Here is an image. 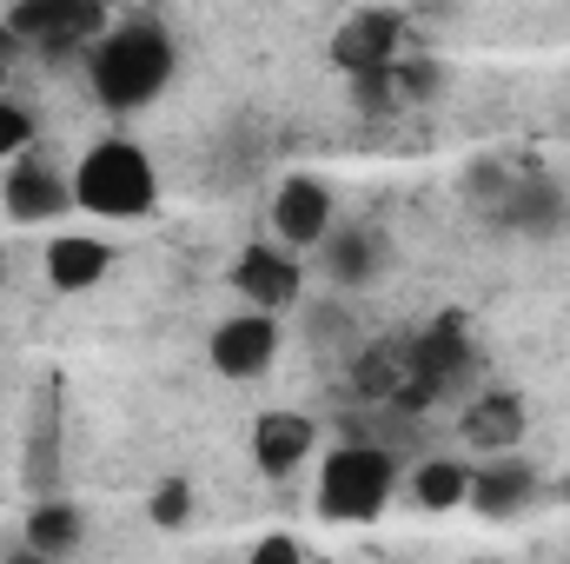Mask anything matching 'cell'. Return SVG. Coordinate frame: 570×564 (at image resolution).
Wrapping results in <instances>:
<instances>
[{
    "instance_id": "8992f818",
    "label": "cell",
    "mask_w": 570,
    "mask_h": 564,
    "mask_svg": "<svg viewBox=\"0 0 570 564\" xmlns=\"http://www.w3.org/2000/svg\"><path fill=\"white\" fill-rule=\"evenodd\" d=\"M332 226H338V193H332L325 173H285L279 186L266 193V233H273L279 246H292V253L312 260V246H318Z\"/></svg>"
},
{
    "instance_id": "e0dca14e",
    "label": "cell",
    "mask_w": 570,
    "mask_h": 564,
    "mask_svg": "<svg viewBox=\"0 0 570 564\" xmlns=\"http://www.w3.org/2000/svg\"><path fill=\"white\" fill-rule=\"evenodd\" d=\"M471 458H444V451H431V458H419L405 478H399V492L419 505V512H471Z\"/></svg>"
},
{
    "instance_id": "5bb4252c",
    "label": "cell",
    "mask_w": 570,
    "mask_h": 564,
    "mask_svg": "<svg viewBox=\"0 0 570 564\" xmlns=\"http://www.w3.org/2000/svg\"><path fill=\"white\" fill-rule=\"evenodd\" d=\"M40 273H47L53 292L80 299V292L107 285V273H114V246H107L100 233H53V240L40 246Z\"/></svg>"
},
{
    "instance_id": "30bf717a",
    "label": "cell",
    "mask_w": 570,
    "mask_h": 564,
    "mask_svg": "<svg viewBox=\"0 0 570 564\" xmlns=\"http://www.w3.org/2000/svg\"><path fill=\"white\" fill-rule=\"evenodd\" d=\"M352 386H358L372 406H399V412L431 406L425 372H419V346H412V339H372V346L352 359Z\"/></svg>"
},
{
    "instance_id": "7a4b0ae2",
    "label": "cell",
    "mask_w": 570,
    "mask_h": 564,
    "mask_svg": "<svg viewBox=\"0 0 570 564\" xmlns=\"http://www.w3.org/2000/svg\"><path fill=\"white\" fill-rule=\"evenodd\" d=\"M399 451L392 445H372V438H345L318 458V478H312V505L325 525H379L399 498Z\"/></svg>"
},
{
    "instance_id": "ffe728a7",
    "label": "cell",
    "mask_w": 570,
    "mask_h": 564,
    "mask_svg": "<svg viewBox=\"0 0 570 564\" xmlns=\"http://www.w3.org/2000/svg\"><path fill=\"white\" fill-rule=\"evenodd\" d=\"M33 134H40V127H33V114H27L20 100H7V94H0V173L33 146Z\"/></svg>"
},
{
    "instance_id": "8fae6325",
    "label": "cell",
    "mask_w": 570,
    "mask_h": 564,
    "mask_svg": "<svg viewBox=\"0 0 570 564\" xmlns=\"http://www.w3.org/2000/svg\"><path fill=\"white\" fill-rule=\"evenodd\" d=\"M246 451H253L259 478L285 485V478H298V471L318 458V419H312V412H292V406H273V412H259V419H253Z\"/></svg>"
},
{
    "instance_id": "d6986e66",
    "label": "cell",
    "mask_w": 570,
    "mask_h": 564,
    "mask_svg": "<svg viewBox=\"0 0 570 564\" xmlns=\"http://www.w3.org/2000/svg\"><path fill=\"white\" fill-rule=\"evenodd\" d=\"M146 525L153 532H186L193 525V485L186 478H159L146 492Z\"/></svg>"
},
{
    "instance_id": "3957f363",
    "label": "cell",
    "mask_w": 570,
    "mask_h": 564,
    "mask_svg": "<svg viewBox=\"0 0 570 564\" xmlns=\"http://www.w3.org/2000/svg\"><path fill=\"white\" fill-rule=\"evenodd\" d=\"M67 179H73V213H94V220H146V213H159V166L127 134H100L73 159Z\"/></svg>"
},
{
    "instance_id": "4fadbf2b",
    "label": "cell",
    "mask_w": 570,
    "mask_h": 564,
    "mask_svg": "<svg viewBox=\"0 0 570 564\" xmlns=\"http://www.w3.org/2000/svg\"><path fill=\"white\" fill-rule=\"evenodd\" d=\"M538 492H544V471L524 465L518 451H491V458L471 471V512H478V518H518V512L538 505Z\"/></svg>"
},
{
    "instance_id": "52a82bcc",
    "label": "cell",
    "mask_w": 570,
    "mask_h": 564,
    "mask_svg": "<svg viewBox=\"0 0 570 564\" xmlns=\"http://www.w3.org/2000/svg\"><path fill=\"white\" fill-rule=\"evenodd\" d=\"M7 27L20 33L27 54H40V60H67V54H87V47L100 40L107 13H100L94 0H20V7L7 13Z\"/></svg>"
},
{
    "instance_id": "44dd1931",
    "label": "cell",
    "mask_w": 570,
    "mask_h": 564,
    "mask_svg": "<svg viewBox=\"0 0 570 564\" xmlns=\"http://www.w3.org/2000/svg\"><path fill=\"white\" fill-rule=\"evenodd\" d=\"M246 558H253V564H298V558H305V545H298L292 532H273V538H259Z\"/></svg>"
},
{
    "instance_id": "7c38bea8",
    "label": "cell",
    "mask_w": 570,
    "mask_h": 564,
    "mask_svg": "<svg viewBox=\"0 0 570 564\" xmlns=\"http://www.w3.org/2000/svg\"><path fill=\"white\" fill-rule=\"evenodd\" d=\"M385 260H392V246L372 226H332L312 246V266H318V280L332 285V292H365V285L385 273Z\"/></svg>"
},
{
    "instance_id": "ba28073f",
    "label": "cell",
    "mask_w": 570,
    "mask_h": 564,
    "mask_svg": "<svg viewBox=\"0 0 570 564\" xmlns=\"http://www.w3.org/2000/svg\"><path fill=\"white\" fill-rule=\"evenodd\" d=\"M332 67L345 74V80H365V74H385V67H399V54H405V13L399 7H352L345 20H338V33H332Z\"/></svg>"
},
{
    "instance_id": "9a60e30c",
    "label": "cell",
    "mask_w": 570,
    "mask_h": 564,
    "mask_svg": "<svg viewBox=\"0 0 570 564\" xmlns=\"http://www.w3.org/2000/svg\"><path fill=\"white\" fill-rule=\"evenodd\" d=\"M524 431H531V406H524L518 392H478V399L458 412V438H464V451H478V458L518 451Z\"/></svg>"
},
{
    "instance_id": "2e32d148",
    "label": "cell",
    "mask_w": 570,
    "mask_h": 564,
    "mask_svg": "<svg viewBox=\"0 0 570 564\" xmlns=\"http://www.w3.org/2000/svg\"><path fill=\"white\" fill-rule=\"evenodd\" d=\"M87 505L80 498H40V505H27V518H20V545L33 552V558H73L80 545H87Z\"/></svg>"
},
{
    "instance_id": "277c9868",
    "label": "cell",
    "mask_w": 570,
    "mask_h": 564,
    "mask_svg": "<svg viewBox=\"0 0 570 564\" xmlns=\"http://www.w3.org/2000/svg\"><path fill=\"white\" fill-rule=\"evenodd\" d=\"M226 285L246 299V305H259V312H298L305 305V285H312V273H305V253H292V246H279L273 233H259V240H246L239 253H233V273H226Z\"/></svg>"
},
{
    "instance_id": "5b68a950",
    "label": "cell",
    "mask_w": 570,
    "mask_h": 564,
    "mask_svg": "<svg viewBox=\"0 0 570 564\" xmlns=\"http://www.w3.org/2000/svg\"><path fill=\"white\" fill-rule=\"evenodd\" d=\"M279 352H285L279 312H259V305L226 312V319L213 325V339H206V366H213L219 379H233V386L266 379V372L279 366Z\"/></svg>"
},
{
    "instance_id": "ac0fdd59",
    "label": "cell",
    "mask_w": 570,
    "mask_h": 564,
    "mask_svg": "<svg viewBox=\"0 0 570 564\" xmlns=\"http://www.w3.org/2000/svg\"><path fill=\"white\" fill-rule=\"evenodd\" d=\"M511 226H524V233H551V226H564V200H558V186H518L511 193V213H504Z\"/></svg>"
},
{
    "instance_id": "6da1fadb",
    "label": "cell",
    "mask_w": 570,
    "mask_h": 564,
    "mask_svg": "<svg viewBox=\"0 0 570 564\" xmlns=\"http://www.w3.org/2000/svg\"><path fill=\"white\" fill-rule=\"evenodd\" d=\"M179 74V40L166 33V20L153 13H127V20H107L100 40L87 47V87L107 114L134 120L146 114Z\"/></svg>"
},
{
    "instance_id": "9c48e42d",
    "label": "cell",
    "mask_w": 570,
    "mask_h": 564,
    "mask_svg": "<svg viewBox=\"0 0 570 564\" xmlns=\"http://www.w3.org/2000/svg\"><path fill=\"white\" fill-rule=\"evenodd\" d=\"M0 213L13 220V226H53V220H67L73 213V179L60 173V166H47L33 146L0 173Z\"/></svg>"
}]
</instances>
